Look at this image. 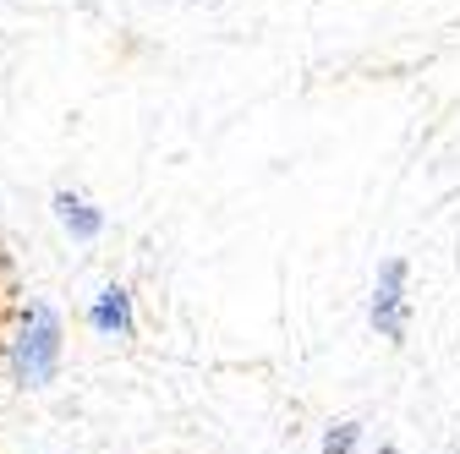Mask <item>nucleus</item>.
I'll use <instances>...</instances> for the list:
<instances>
[{"label":"nucleus","instance_id":"f257e3e1","mask_svg":"<svg viewBox=\"0 0 460 454\" xmlns=\"http://www.w3.org/2000/svg\"><path fill=\"white\" fill-rule=\"evenodd\" d=\"M55 356H61V323H55L49 307H33L28 312V328L17 339V378L22 383H49L55 378Z\"/></svg>","mask_w":460,"mask_h":454},{"label":"nucleus","instance_id":"f03ea898","mask_svg":"<svg viewBox=\"0 0 460 454\" xmlns=\"http://www.w3.org/2000/svg\"><path fill=\"white\" fill-rule=\"evenodd\" d=\"M400 285H406V263L389 258L384 274H378V296H373V323H378L384 339L406 334V296H400Z\"/></svg>","mask_w":460,"mask_h":454},{"label":"nucleus","instance_id":"7ed1b4c3","mask_svg":"<svg viewBox=\"0 0 460 454\" xmlns=\"http://www.w3.org/2000/svg\"><path fill=\"white\" fill-rule=\"evenodd\" d=\"M93 328H104V334H132V307H127V291H104L99 301H93Z\"/></svg>","mask_w":460,"mask_h":454},{"label":"nucleus","instance_id":"20e7f679","mask_svg":"<svg viewBox=\"0 0 460 454\" xmlns=\"http://www.w3.org/2000/svg\"><path fill=\"white\" fill-rule=\"evenodd\" d=\"M55 208H61L66 231H77V236H99V214H93L88 203H77V197H55Z\"/></svg>","mask_w":460,"mask_h":454},{"label":"nucleus","instance_id":"39448f33","mask_svg":"<svg viewBox=\"0 0 460 454\" xmlns=\"http://www.w3.org/2000/svg\"><path fill=\"white\" fill-rule=\"evenodd\" d=\"M357 449V422H340L329 438H323V454H351Z\"/></svg>","mask_w":460,"mask_h":454}]
</instances>
